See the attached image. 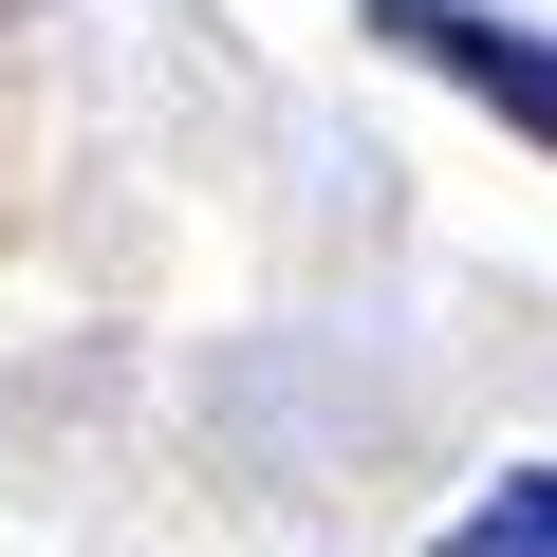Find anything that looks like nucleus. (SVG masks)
<instances>
[{"label":"nucleus","mask_w":557,"mask_h":557,"mask_svg":"<svg viewBox=\"0 0 557 557\" xmlns=\"http://www.w3.org/2000/svg\"><path fill=\"white\" fill-rule=\"evenodd\" d=\"M354 20L409 57V75H446V94H483L520 149H557V38L539 20H502V0H354Z\"/></svg>","instance_id":"1"},{"label":"nucleus","mask_w":557,"mask_h":557,"mask_svg":"<svg viewBox=\"0 0 557 557\" xmlns=\"http://www.w3.org/2000/svg\"><path fill=\"white\" fill-rule=\"evenodd\" d=\"M428 557H557V465H502V483H483Z\"/></svg>","instance_id":"2"}]
</instances>
